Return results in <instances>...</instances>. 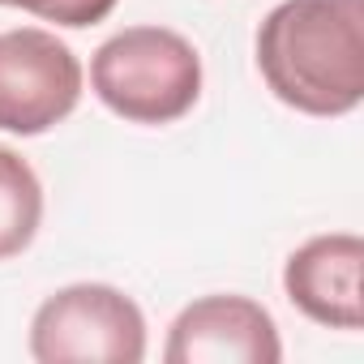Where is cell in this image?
<instances>
[{"label":"cell","instance_id":"obj_1","mask_svg":"<svg viewBox=\"0 0 364 364\" xmlns=\"http://www.w3.org/2000/svg\"><path fill=\"white\" fill-rule=\"evenodd\" d=\"M257 69L279 103L347 116L364 103V0H283L257 26Z\"/></svg>","mask_w":364,"mask_h":364},{"label":"cell","instance_id":"obj_2","mask_svg":"<svg viewBox=\"0 0 364 364\" xmlns=\"http://www.w3.org/2000/svg\"><path fill=\"white\" fill-rule=\"evenodd\" d=\"M99 103L129 124H171L202 99V56L167 26H129L90 60Z\"/></svg>","mask_w":364,"mask_h":364},{"label":"cell","instance_id":"obj_3","mask_svg":"<svg viewBox=\"0 0 364 364\" xmlns=\"http://www.w3.org/2000/svg\"><path fill=\"white\" fill-rule=\"evenodd\" d=\"M31 355L39 364H141L146 317L112 283H69L35 309Z\"/></svg>","mask_w":364,"mask_h":364},{"label":"cell","instance_id":"obj_4","mask_svg":"<svg viewBox=\"0 0 364 364\" xmlns=\"http://www.w3.org/2000/svg\"><path fill=\"white\" fill-rule=\"evenodd\" d=\"M82 60L65 39L39 26L0 31V129L39 137L82 103Z\"/></svg>","mask_w":364,"mask_h":364},{"label":"cell","instance_id":"obj_5","mask_svg":"<svg viewBox=\"0 0 364 364\" xmlns=\"http://www.w3.org/2000/svg\"><path fill=\"white\" fill-rule=\"evenodd\" d=\"M167 364H279L274 317L249 296H202L176 313L163 347Z\"/></svg>","mask_w":364,"mask_h":364},{"label":"cell","instance_id":"obj_6","mask_svg":"<svg viewBox=\"0 0 364 364\" xmlns=\"http://www.w3.org/2000/svg\"><path fill=\"white\" fill-rule=\"evenodd\" d=\"M360 266H364L360 236L351 232L313 236L287 257L283 291L309 321L330 326V330H360L364 326Z\"/></svg>","mask_w":364,"mask_h":364},{"label":"cell","instance_id":"obj_7","mask_svg":"<svg viewBox=\"0 0 364 364\" xmlns=\"http://www.w3.org/2000/svg\"><path fill=\"white\" fill-rule=\"evenodd\" d=\"M43 223V185L35 167L0 146V262H9L18 253H26L39 236Z\"/></svg>","mask_w":364,"mask_h":364},{"label":"cell","instance_id":"obj_8","mask_svg":"<svg viewBox=\"0 0 364 364\" xmlns=\"http://www.w3.org/2000/svg\"><path fill=\"white\" fill-rule=\"evenodd\" d=\"M5 9H22V14H35L39 22H56V26H95L103 22L112 9H116V0H0Z\"/></svg>","mask_w":364,"mask_h":364}]
</instances>
